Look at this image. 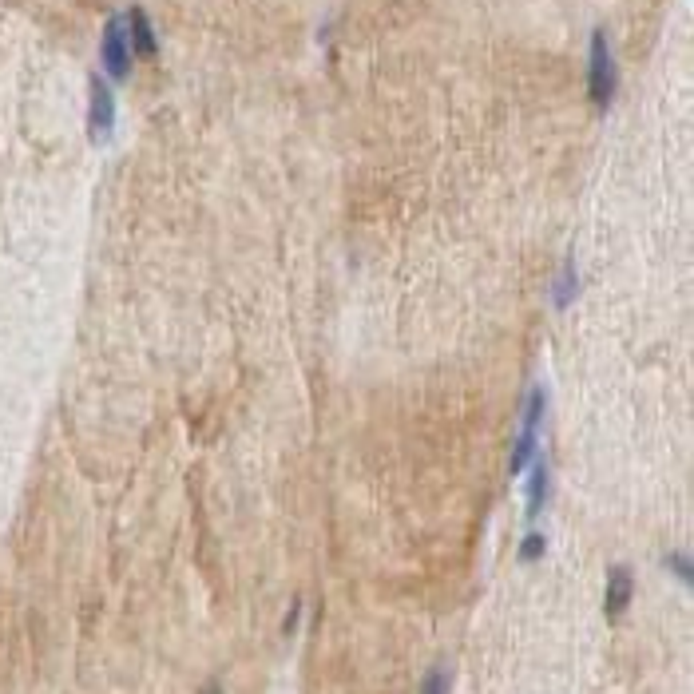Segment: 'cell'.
Returning <instances> with one entry per match:
<instances>
[{
	"label": "cell",
	"mask_w": 694,
	"mask_h": 694,
	"mask_svg": "<svg viewBox=\"0 0 694 694\" xmlns=\"http://www.w3.org/2000/svg\"><path fill=\"white\" fill-rule=\"evenodd\" d=\"M615 88H619V68H615L607 32L595 28L591 32V52H587V96H591L595 112H607L615 104Z\"/></svg>",
	"instance_id": "6da1fadb"
},
{
	"label": "cell",
	"mask_w": 694,
	"mask_h": 694,
	"mask_svg": "<svg viewBox=\"0 0 694 694\" xmlns=\"http://www.w3.org/2000/svg\"><path fill=\"white\" fill-rule=\"evenodd\" d=\"M544 413H548V389L536 385L524 401V417H520V433H516V445H512V457H508V472L520 476L532 457L540 453V425H544Z\"/></svg>",
	"instance_id": "7a4b0ae2"
},
{
	"label": "cell",
	"mask_w": 694,
	"mask_h": 694,
	"mask_svg": "<svg viewBox=\"0 0 694 694\" xmlns=\"http://www.w3.org/2000/svg\"><path fill=\"white\" fill-rule=\"evenodd\" d=\"M131 40H127V20L123 16H108L104 36H100V64L108 72V80L123 84L131 76Z\"/></svg>",
	"instance_id": "3957f363"
},
{
	"label": "cell",
	"mask_w": 694,
	"mask_h": 694,
	"mask_svg": "<svg viewBox=\"0 0 694 694\" xmlns=\"http://www.w3.org/2000/svg\"><path fill=\"white\" fill-rule=\"evenodd\" d=\"M116 135V96L104 76L88 80V139L100 147Z\"/></svg>",
	"instance_id": "277c9868"
},
{
	"label": "cell",
	"mask_w": 694,
	"mask_h": 694,
	"mask_svg": "<svg viewBox=\"0 0 694 694\" xmlns=\"http://www.w3.org/2000/svg\"><path fill=\"white\" fill-rule=\"evenodd\" d=\"M123 20H127L131 56H139V60H155V56H159V36H155L151 16H147L143 8H131V12H123Z\"/></svg>",
	"instance_id": "5b68a950"
},
{
	"label": "cell",
	"mask_w": 694,
	"mask_h": 694,
	"mask_svg": "<svg viewBox=\"0 0 694 694\" xmlns=\"http://www.w3.org/2000/svg\"><path fill=\"white\" fill-rule=\"evenodd\" d=\"M635 599V579L627 568H611L607 572V591H603V615L607 619H619Z\"/></svg>",
	"instance_id": "8992f818"
},
{
	"label": "cell",
	"mask_w": 694,
	"mask_h": 694,
	"mask_svg": "<svg viewBox=\"0 0 694 694\" xmlns=\"http://www.w3.org/2000/svg\"><path fill=\"white\" fill-rule=\"evenodd\" d=\"M552 496V468H548V457H532V476H528V520H536L544 512Z\"/></svg>",
	"instance_id": "52a82bcc"
},
{
	"label": "cell",
	"mask_w": 694,
	"mask_h": 694,
	"mask_svg": "<svg viewBox=\"0 0 694 694\" xmlns=\"http://www.w3.org/2000/svg\"><path fill=\"white\" fill-rule=\"evenodd\" d=\"M576 298H579V270H576V262H564V270L556 274L552 302H556V310H568Z\"/></svg>",
	"instance_id": "ba28073f"
},
{
	"label": "cell",
	"mask_w": 694,
	"mask_h": 694,
	"mask_svg": "<svg viewBox=\"0 0 694 694\" xmlns=\"http://www.w3.org/2000/svg\"><path fill=\"white\" fill-rule=\"evenodd\" d=\"M663 564H667V572H671V576H679V583H683V587H691V583H694V564H691V556H687V552H671Z\"/></svg>",
	"instance_id": "9c48e42d"
},
{
	"label": "cell",
	"mask_w": 694,
	"mask_h": 694,
	"mask_svg": "<svg viewBox=\"0 0 694 694\" xmlns=\"http://www.w3.org/2000/svg\"><path fill=\"white\" fill-rule=\"evenodd\" d=\"M544 552H548V540L540 532H528L520 544V564H536V560H544Z\"/></svg>",
	"instance_id": "30bf717a"
},
{
	"label": "cell",
	"mask_w": 694,
	"mask_h": 694,
	"mask_svg": "<svg viewBox=\"0 0 694 694\" xmlns=\"http://www.w3.org/2000/svg\"><path fill=\"white\" fill-rule=\"evenodd\" d=\"M421 694H449V671L445 667H433L421 683Z\"/></svg>",
	"instance_id": "8fae6325"
},
{
	"label": "cell",
	"mask_w": 694,
	"mask_h": 694,
	"mask_svg": "<svg viewBox=\"0 0 694 694\" xmlns=\"http://www.w3.org/2000/svg\"><path fill=\"white\" fill-rule=\"evenodd\" d=\"M298 619H302V599H294L290 611H286V619H282V635H286V639L298 631Z\"/></svg>",
	"instance_id": "7c38bea8"
}]
</instances>
